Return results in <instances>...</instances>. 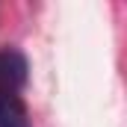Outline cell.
<instances>
[{
  "label": "cell",
  "instance_id": "6da1fadb",
  "mask_svg": "<svg viewBox=\"0 0 127 127\" xmlns=\"http://www.w3.org/2000/svg\"><path fill=\"white\" fill-rule=\"evenodd\" d=\"M27 77H30L27 56L18 47H3L0 50V127H32L24 103Z\"/></svg>",
  "mask_w": 127,
  "mask_h": 127
}]
</instances>
